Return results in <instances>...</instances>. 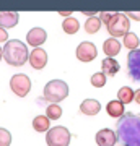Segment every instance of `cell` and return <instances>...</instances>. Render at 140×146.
I'll return each instance as SVG.
<instances>
[{
  "instance_id": "1",
  "label": "cell",
  "mask_w": 140,
  "mask_h": 146,
  "mask_svg": "<svg viewBox=\"0 0 140 146\" xmlns=\"http://www.w3.org/2000/svg\"><path fill=\"white\" fill-rule=\"evenodd\" d=\"M116 136L125 146H140V114H124L116 123Z\"/></svg>"
},
{
  "instance_id": "2",
  "label": "cell",
  "mask_w": 140,
  "mask_h": 146,
  "mask_svg": "<svg viewBox=\"0 0 140 146\" xmlns=\"http://www.w3.org/2000/svg\"><path fill=\"white\" fill-rule=\"evenodd\" d=\"M3 58L8 65H13V67H21L28 62L29 58V54H28V47L26 44H23L18 39H11V41L5 42V47H3Z\"/></svg>"
},
{
  "instance_id": "3",
  "label": "cell",
  "mask_w": 140,
  "mask_h": 146,
  "mask_svg": "<svg viewBox=\"0 0 140 146\" xmlns=\"http://www.w3.org/2000/svg\"><path fill=\"white\" fill-rule=\"evenodd\" d=\"M44 99L51 104H59L68 96V86L62 80H52L44 86Z\"/></svg>"
},
{
  "instance_id": "4",
  "label": "cell",
  "mask_w": 140,
  "mask_h": 146,
  "mask_svg": "<svg viewBox=\"0 0 140 146\" xmlns=\"http://www.w3.org/2000/svg\"><path fill=\"white\" fill-rule=\"evenodd\" d=\"M129 26H130V23H129V18H127L125 13H114L113 20L109 21V25L106 28H108L109 34L116 39V37L125 36L129 33Z\"/></svg>"
},
{
  "instance_id": "5",
  "label": "cell",
  "mask_w": 140,
  "mask_h": 146,
  "mask_svg": "<svg viewBox=\"0 0 140 146\" xmlns=\"http://www.w3.org/2000/svg\"><path fill=\"white\" fill-rule=\"evenodd\" d=\"M47 146H68L70 145V131L65 127H54L49 128L46 135Z\"/></svg>"
},
{
  "instance_id": "6",
  "label": "cell",
  "mask_w": 140,
  "mask_h": 146,
  "mask_svg": "<svg viewBox=\"0 0 140 146\" xmlns=\"http://www.w3.org/2000/svg\"><path fill=\"white\" fill-rule=\"evenodd\" d=\"M10 88L18 98H25L31 91V80L28 78L26 75H23V73L13 75L10 80Z\"/></svg>"
},
{
  "instance_id": "7",
  "label": "cell",
  "mask_w": 140,
  "mask_h": 146,
  "mask_svg": "<svg viewBox=\"0 0 140 146\" xmlns=\"http://www.w3.org/2000/svg\"><path fill=\"white\" fill-rule=\"evenodd\" d=\"M127 73L130 80L140 81V49L130 50L127 55Z\"/></svg>"
},
{
  "instance_id": "8",
  "label": "cell",
  "mask_w": 140,
  "mask_h": 146,
  "mask_svg": "<svg viewBox=\"0 0 140 146\" xmlns=\"http://www.w3.org/2000/svg\"><path fill=\"white\" fill-rule=\"evenodd\" d=\"M96 57H98V49H96V46H94L93 42L83 41L78 44V47H77L78 60H82V62H91Z\"/></svg>"
},
{
  "instance_id": "9",
  "label": "cell",
  "mask_w": 140,
  "mask_h": 146,
  "mask_svg": "<svg viewBox=\"0 0 140 146\" xmlns=\"http://www.w3.org/2000/svg\"><path fill=\"white\" fill-rule=\"evenodd\" d=\"M94 140H96V145L98 146H114L116 141H117V136L113 130H109V128H103V130H99L94 136Z\"/></svg>"
},
{
  "instance_id": "10",
  "label": "cell",
  "mask_w": 140,
  "mask_h": 146,
  "mask_svg": "<svg viewBox=\"0 0 140 146\" xmlns=\"http://www.w3.org/2000/svg\"><path fill=\"white\" fill-rule=\"evenodd\" d=\"M28 60H29V63H31V67L34 68V70H42L47 63V54H46V50L36 47L31 52V55H29Z\"/></svg>"
},
{
  "instance_id": "11",
  "label": "cell",
  "mask_w": 140,
  "mask_h": 146,
  "mask_svg": "<svg viewBox=\"0 0 140 146\" xmlns=\"http://www.w3.org/2000/svg\"><path fill=\"white\" fill-rule=\"evenodd\" d=\"M46 39H47V33L44 31L42 28H33V29H29L28 34H26L28 44H31V46H34V47H39L41 44H44Z\"/></svg>"
},
{
  "instance_id": "12",
  "label": "cell",
  "mask_w": 140,
  "mask_h": 146,
  "mask_svg": "<svg viewBox=\"0 0 140 146\" xmlns=\"http://www.w3.org/2000/svg\"><path fill=\"white\" fill-rule=\"evenodd\" d=\"M18 21H20V15L15 11H0V28L10 29L18 25Z\"/></svg>"
},
{
  "instance_id": "13",
  "label": "cell",
  "mask_w": 140,
  "mask_h": 146,
  "mask_svg": "<svg viewBox=\"0 0 140 146\" xmlns=\"http://www.w3.org/2000/svg\"><path fill=\"white\" fill-rule=\"evenodd\" d=\"M80 110H82V114L85 115H96L101 110V104H99V101L96 99H85L80 104Z\"/></svg>"
},
{
  "instance_id": "14",
  "label": "cell",
  "mask_w": 140,
  "mask_h": 146,
  "mask_svg": "<svg viewBox=\"0 0 140 146\" xmlns=\"http://www.w3.org/2000/svg\"><path fill=\"white\" fill-rule=\"evenodd\" d=\"M103 50L104 54L108 55L109 58H114L117 54L121 52V44L117 39H114V37H111V39H106L103 44Z\"/></svg>"
},
{
  "instance_id": "15",
  "label": "cell",
  "mask_w": 140,
  "mask_h": 146,
  "mask_svg": "<svg viewBox=\"0 0 140 146\" xmlns=\"http://www.w3.org/2000/svg\"><path fill=\"white\" fill-rule=\"evenodd\" d=\"M119 63H117V60L116 58H109L106 57L101 62V70H103V73L106 75V76H114L116 73L119 72Z\"/></svg>"
},
{
  "instance_id": "16",
  "label": "cell",
  "mask_w": 140,
  "mask_h": 146,
  "mask_svg": "<svg viewBox=\"0 0 140 146\" xmlns=\"http://www.w3.org/2000/svg\"><path fill=\"white\" fill-rule=\"evenodd\" d=\"M124 104L119 102V101H109L108 106H106V112H108L109 117H114V119H121L124 115Z\"/></svg>"
},
{
  "instance_id": "17",
  "label": "cell",
  "mask_w": 140,
  "mask_h": 146,
  "mask_svg": "<svg viewBox=\"0 0 140 146\" xmlns=\"http://www.w3.org/2000/svg\"><path fill=\"white\" fill-rule=\"evenodd\" d=\"M33 128L36 131H39V133L49 131V128H51V120L47 119L46 115H38L33 120Z\"/></svg>"
},
{
  "instance_id": "18",
  "label": "cell",
  "mask_w": 140,
  "mask_h": 146,
  "mask_svg": "<svg viewBox=\"0 0 140 146\" xmlns=\"http://www.w3.org/2000/svg\"><path fill=\"white\" fill-rule=\"evenodd\" d=\"M117 101L119 102H122V104H130L132 101H134V91H132V88H129V86H122V88L117 91Z\"/></svg>"
},
{
  "instance_id": "19",
  "label": "cell",
  "mask_w": 140,
  "mask_h": 146,
  "mask_svg": "<svg viewBox=\"0 0 140 146\" xmlns=\"http://www.w3.org/2000/svg\"><path fill=\"white\" fill-rule=\"evenodd\" d=\"M62 29L67 34H75V33L80 29V23H78L77 18H72V16H68L65 20L62 21Z\"/></svg>"
},
{
  "instance_id": "20",
  "label": "cell",
  "mask_w": 140,
  "mask_h": 146,
  "mask_svg": "<svg viewBox=\"0 0 140 146\" xmlns=\"http://www.w3.org/2000/svg\"><path fill=\"white\" fill-rule=\"evenodd\" d=\"M99 28H101V20H99V16H90L86 23H85V31L88 33V34H96L99 31Z\"/></svg>"
},
{
  "instance_id": "21",
  "label": "cell",
  "mask_w": 140,
  "mask_h": 146,
  "mask_svg": "<svg viewBox=\"0 0 140 146\" xmlns=\"http://www.w3.org/2000/svg\"><path fill=\"white\" fill-rule=\"evenodd\" d=\"M46 117L49 120H57L62 117V107L59 104H51L46 109Z\"/></svg>"
},
{
  "instance_id": "22",
  "label": "cell",
  "mask_w": 140,
  "mask_h": 146,
  "mask_svg": "<svg viewBox=\"0 0 140 146\" xmlns=\"http://www.w3.org/2000/svg\"><path fill=\"white\" fill-rule=\"evenodd\" d=\"M124 46L127 47V49H130V50L139 49V37H137V34L127 33V34L124 36Z\"/></svg>"
},
{
  "instance_id": "23",
  "label": "cell",
  "mask_w": 140,
  "mask_h": 146,
  "mask_svg": "<svg viewBox=\"0 0 140 146\" xmlns=\"http://www.w3.org/2000/svg\"><path fill=\"white\" fill-rule=\"evenodd\" d=\"M91 84H93L94 88H103L104 84H106V75L103 72L94 73L93 76H91Z\"/></svg>"
},
{
  "instance_id": "24",
  "label": "cell",
  "mask_w": 140,
  "mask_h": 146,
  "mask_svg": "<svg viewBox=\"0 0 140 146\" xmlns=\"http://www.w3.org/2000/svg\"><path fill=\"white\" fill-rule=\"evenodd\" d=\"M11 145V135L5 128H0V146H10Z\"/></svg>"
},
{
  "instance_id": "25",
  "label": "cell",
  "mask_w": 140,
  "mask_h": 146,
  "mask_svg": "<svg viewBox=\"0 0 140 146\" xmlns=\"http://www.w3.org/2000/svg\"><path fill=\"white\" fill-rule=\"evenodd\" d=\"M113 16H114V13H111V11H103V13H99V20H101V23H104V25L108 26L109 21L113 20Z\"/></svg>"
},
{
  "instance_id": "26",
  "label": "cell",
  "mask_w": 140,
  "mask_h": 146,
  "mask_svg": "<svg viewBox=\"0 0 140 146\" xmlns=\"http://www.w3.org/2000/svg\"><path fill=\"white\" fill-rule=\"evenodd\" d=\"M7 39H8V31L0 28V42H7Z\"/></svg>"
},
{
  "instance_id": "27",
  "label": "cell",
  "mask_w": 140,
  "mask_h": 146,
  "mask_svg": "<svg viewBox=\"0 0 140 146\" xmlns=\"http://www.w3.org/2000/svg\"><path fill=\"white\" fill-rule=\"evenodd\" d=\"M127 16H130V18L135 20V21H140V11H129Z\"/></svg>"
},
{
  "instance_id": "28",
  "label": "cell",
  "mask_w": 140,
  "mask_h": 146,
  "mask_svg": "<svg viewBox=\"0 0 140 146\" xmlns=\"http://www.w3.org/2000/svg\"><path fill=\"white\" fill-rule=\"evenodd\" d=\"M134 99H135L137 104H140V89H137V91L134 93Z\"/></svg>"
},
{
  "instance_id": "29",
  "label": "cell",
  "mask_w": 140,
  "mask_h": 146,
  "mask_svg": "<svg viewBox=\"0 0 140 146\" xmlns=\"http://www.w3.org/2000/svg\"><path fill=\"white\" fill-rule=\"evenodd\" d=\"M2 58H3V49L0 47V60H2Z\"/></svg>"
}]
</instances>
